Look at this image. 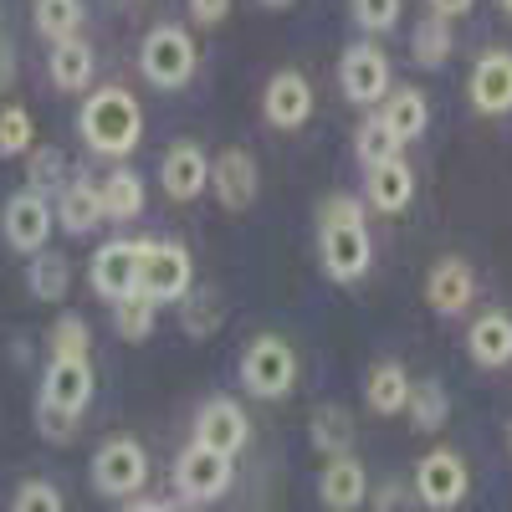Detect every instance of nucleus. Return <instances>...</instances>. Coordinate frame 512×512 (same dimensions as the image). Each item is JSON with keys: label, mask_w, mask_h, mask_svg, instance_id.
Returning a JSON list of instances; mask_svg holds the SVG:
<instances>
[{"label": "nucleus", "mask_w": 512, "mask_h": 512, "mask_svg": "<svg viewBox=\"0 0 512 512\" xmlns=\"http://www.w3.org/2000/svg\"><path fill=\"white\" fill-rule=\"evenodd\" d=\"M77 134L93 154L123 159L144 139V108L128 88H93L88 103H82V113H77Z\"/></svg>", "instance_id": "nucleus-1"}, {"label": "nucleus", "mask_w": 512, "mask_h": 512, "mask_svg": "<svg viewBox=\"0 0 512 512\" xmlns=\"http://www.w3.org/2000/svg\"><path fill=\"white\" fill-rule=\"evenodd\" d=\"M195 36L185 26H154L139 47V72L164 93H180L185 82L195 77Z\"/></svg>", "instance_id": "nucleus-2"}, {"label": "nucleus", "mask_w": 512, "mask_h": 512, "mask_svg": "<svg viewBox=\"0 0 512 512\" xmlns=\"http://www.w3.org/2000/svg\"><path fill=\"white\" fill-rule=\"evenodd\" d=\"M241 384L256 400H282L297 384V354H292L287 338H277V333L251 338L241 349Z\"/></svg>", "instance_id": "nucleus-3"}, {"label": "nucleus", "mask_w": 512, "mask_h": 512, "mask_svg": "<svg viewBox=\"0 0 512 512\" xmlns=\"http://www.w3.org/2000/svg\"><path fill=\"white\" fill-rule=\"evenodd\" d=\"M195 287V262L180 241H144V272H139V292L154 308L164 303H185Z\"/></svg>", "instance_id": "nucleus-4"}, {"label": "nucleus", "mask_w": 512, "mask_h": 512, "mask_svg": "<svg viewBox=\"0 0 512 512\" xmlns=\"http://www.w3.org/2000/svg\"><path fill=\"white\" fill-rule=\"evenodd\" d=\"M318 256L333 282H359L374 267V241L364 221H318Z\"/></svg>", "instance_id": "nucleus-5"}, {"label": "nucleus", "mask_w": 512, "mask_h": 512, "mask_svg": "<svg viewBox=\"0 0 512 512\" xmlns=\"http://www.w3.org/2000/svg\"><path fill=\"white\" fill-rule=\"evenodd\" d=\"M466 492H472V472H466L461 451L436 446V451H425V456L415 461V497L431 507V512H451V507H461Z\"/></svg>", "instance_id": "nucleus-6"}, {"label": "nucleus", "mask_w": 512, "mask_h": 512, "mask_svg": "<svg viewBox=\"0 0 512 512\" xmlns=\"http://www.w3.org/2000/svg\"><path fill=\"white\" fill-rule=\"evenodd\" d=\"M338 88H344V98L359 103V108H379L395 93L390 57H384L374 41H354V47L344 52V62H338Z\"/></svg>", "instance_id": "nucleus-7"}, {"label": "nucleus", "mask_w": 512, "mask_h": 512, "mask_svg": "<svg viewBox=\"0 0 512 512\" xmlns=\"http://www.w3.org/2000/svg\"><path fill=\"white\" fill-rule=\"evenodd\" d=\"M149 482V451L134 436H113L93 456V487L103 497H139Z\"/></svg>", "instance_id": "nucleus-8"}, {"label": "nucleus", "mask_w": 512, "mask_h": 512, "mask_svg": "<svg viewBox=\"0 0 512 512\" xmlns=\"http://www.w3.org/2000/svg\"><path fill=\"white\" fill-rule=\"evenodd\" d=\"M236 482V461L221 456V451H210V446H185L180 461H175V487L185 502H221Z\"/></svg>", "instance_id": "nucleus-9"}, {"label": "nucleus", "mask_w": 512, "mask_h": 512, "mask_svg": "<svg viewBox=\"0 0 512 512\" xmlns=\"http://www.w3.org/2000/svg\"><path fill=\"white\" fill-rule=\"evenodd\" d=\"M139 272H144V241H108L93 251V267H88L93 292L113 308L139 292Z\"/></svg>", "instance_id": "nucleus-10"}, {"label": "nucleus", "mask_w": 512, "mask_h": 512, "mask_svg": "<svg viewBox=\"0 0 512 512\" xmlns=\"http://www.w3.org/2000/svg\"><path fill=\"white\" fill-rule=\"evenodd\" d=\"M0 226H6V241L11 251L21 256H41L52 241V226H57V205L47 195H36V190H21L6 200V216H0Z\"/></svg>", "instance_id": "nucleus-11"}, {"label": "nucleus", "mask_w": 512, "mask_h": 512, "mask_svg": "<svg viewBox=\"0 0 512 512\" xmlns=\"http://www.w3.org/2000/svg\"><path fill=\"white\" fill-rule=\"evenodd\" d=\"M246 441H251V425H246V410L236 400L216 395V400L200 405V415H195V446H210V451H221V456L236 461L246 451Z\"/></svg>", "instance_id": "nucleus-12"}, {"label": "nucleus", "mask_w": 512, "mask_h": 512, "mask_svg": "<svg viewBox=\"0 0 512 512\" xmlns=\"http://www.w3.org/2000/svg\"><path fill=\"white\" fill-rule=\"evenodd\" d=\"M93 364L88 359H52L47 379H41V405H52L72 420H82V410L93 405Z\"/></svg>", "instance_id": "nucleus-13"}, {"label": "nucleus", "mask_w": 512, "mask_h": 512, "mask_svg": "<svg viewBox=\"0 0 512 512\" xmlns=\"http://www.w3.org/2000/svg\"><path fill=\"white\" fill-rule=\"evenodd\" d=\"M466 98H472V108L487 113V118L512 113V52H502V47L482 52L472 77H466Z\"/></svg>", "instance_id": "nucleus-14"}, {"label": "nucleus", "mask_w": 512, "mask_h": 512, "mask_svg": "<svg viewBox=\"0 0 512 512\" xmlns=\"http://www.w3.org/2000/svg\"><path fill=\"white\" fill-rule=\"evenodd\" d=\"M262 113H267L272 128H287V134H292V128H303L313 118V82L297 72V67L272 72L267 93H262Z\"/></svg>", "instance_id": "nucleus-15"}, {"label": "nucleus", "mask_w": 512, "mask_h": 512, "mask_svg": "<svg viewBox=\"0 0 512 512\" xmlns=\"http://www.w3.org/2000/svg\"><path fill=\"white\" fill-rule=\"evenodd\" d=\"M159 185H164L169 200H180V205L195 200V195H205V185H210V159H205V149H200L195 139L169 144L164 159H159Z\"/></svg>", "instance_id": "nucleus-16"}, {"label": "nucleus", "mask_w": 512, "mask_h": 512, "mask_svg": "<svg viewBox=\"0 0 512 512\" xmlns=\"http://www.w3.org/2000/svg\"><path fill=\"white\" fill-rule=\"evenodd\" d=\"M472 297H477L472 262H461V256H441V262L431 267V277H425V303H431L441 318H461L466 308H472Z\"/></svg>", "instance_id": "nucleus-17"}, {"label": "nucleus", "mask_w": 512, "mask_h": 512, "mask_svg": "<svg viewBox=\"0 0 512 512\" xmlns=\"http://www.w3.org/2000/svg\"><path fill=\"white\" fill-rule=\"evenodd\" d=\"M256 159L246 149H221L216 159H210V190H216V200L226 210H246L256 200Z\"/></svg>", "instance_id": "nucleus-18"}, {"label": "nucleus", "mask_w": 512, "mask_h": 512, "mask_svg": "<svg viewBox=\"0 0 512 512\" xmlns=\"http://www.w3.org/2000/svg\"><path fill=\"white\" fill-rule=\"evenodd\" d=\"M364 497H369L364 461L359 456H333L323 466V477H318V502L328 512H354V507H364Z\"/></svg>", "instance_id": "nucleus-19"}, {"label": "nucleus", "mask_w": 512, "mask_h": 512, "mask_svg": "<svg viewBox=\"0 0 512 512\" xmlns=\"http://www.w3.org/2000/svg\"><path fill=\"white\" fill-rule=\"evenodd\" d=\"M108 221V210H103V185L88 180V175H72L67 190L57 195V226L72 231V236H88Z\"/></svg>", "instance_id": "nucleus-20"}, {"label": "nucleus", "mask_w": 512, "mask_h": 512, "mask_svg": "<svg viewBox=\"0 0 512 512\" xmlns=\"http://www.w3.org/2000/svg\"><path fill=\"white\" fill-rule=\"evenodd\" d=\"M466 354L482 369H507L512 364V313L487 308L482 318H472V328H466Z\"/></svg>", "instance_id": "nucleus-21"}, {"label": "nucleus", "mask_w": 512, "mask_h": 512, "mask_svg": "<svg viewBox=\"0 0 512 512\" xmlns=\"http://www.w3.org/2000/svg\"><path fill=\"white\" fill-rule=\"evenodd\" d=\"M384 128L395 134V144L405 149L410 139H420L425 128H431V103H425V93L420 88H395L390 98L379 103V113H374Z\"/></svg>", "instance_id": "nucleus-22"}, {"label": "nucleus", "mask_w": 512, "mask_h": 512, "mask_svg": "<svg viewBox=\"0 0 512 512\" xmlns=\"http://www.w3.org/2000/svg\"><path fill=\"white\" fill-rule=\"evenodd\" d=\"M369 175V210H379V216H400V210L415 200V175H410V164L405 159H390V164H379V169H364Z\"/></svg>", "instance_id": "nucleus-23"}, {"label": "nucleus", "mask_w": 512, "mask_h": 512, "mask_svg": "<svg viewBox=\"0 0 512 512\" xmlns=\"http://www.w3.org/2000/svg\"><path fill=\"white\" fill-rule=\"evenodd\" d=\"M93 47L82 36H72V41H57L52 47V62H47V72H52V88L57 93H88L93 88Z\"/></svg>", "instance_id": "nucleus-24"}, {"label": "nucleus", "mask_w": 512, "mask_h": 512, "mask_svg": "<svg viewBox=\"0 0 512 512\" xmlns=\"http://www.w3.org/2000/svg\"><path fill=\"white\" fill-rule=\"evenodd\" d=\"M410 374L395 364V359H384V364H374L369 369V379H364V400H369V410L374 415H400V410H410Z\"/></svg>", "instance_id": "nucleus-25"}, {"label": "nucleus", "mask_w": 512, "mask_h": 512, "mask_svg": "<svg viewBox=\"0 0 512 512\" xmlns=\"http://www.w3.org/2000/svg\"><path fill=\"white\" fill-rule=\"evenodd\" d=\"M103 185V210H108V221H139L144 216V180H139V169H128V164H118L108 180H98Z\"/></svg>", "instance_id": "nucleus-26"}, {"label": "nucleus", "mask_w": 512, "mask_h": 512, "mask_svg": "<svg viewBox=\"0 0 512 512\" xmlns=\"http://www.w3.org/2000/svg\"><path fill=\"white\" fill-rule=\"evenodd\" d=\"M308 436H313V446L333 461V456H349V446H354V420H349V410H338V405H323V410H313V420H308Z\"/></svg>", "instance_id": "nucleus-27"}, {"label": "nucleus", "mask_w": 512, "mask_h": 512, "mask_svg": "<svg viewBox=\"0 0 512 512\" xmlns=\"http://www.w3.org/2000/svg\"><path fill=\"white\" fill-rule=\"evenodd\" d=\"M67 159H62V149H52V144H41V149H31L26 154V190H36V195H62L67 190Z\"/></svg>", "instance_id": "nucleus-28"}, {"label": "nucleus", "mask_w": 512, "mask_h": 512, "mask_svg": "<svg viewBox=\"0 0 512 512\" xmlns=\"http://www.w3.org/2000/svg\"><path fill=\"white\" fill-rule=\"evenodd\" d=\"M31 21H36V31L52 41H72L77 36V26H82V0H36L31 6Z\"/></svg>", "instance_id": "nucleus-29"}, {"label": "nucleus", "mask_w": 512, "mask_h": 512, "mask_svg": "<svg viewBox=\"0 0 512 512\" xmlns=\"http://www.w3.org/2000/svg\"><path fill=\"white\" fill-rule=\"evenodd\" d=\"M67 262L57 251H41V256H31V272H26V287H31V297H41V303H62L67 297Z\"/></svg>", "instance_id": "nucleus-30"}, {"label": "nucleus", "mask_w": 512, "mask_h": 512, "mask_svg": "<svg viewBox=\"0 0 512 512\" xmlns=\"http://www.w3.org/2000/svg\"><path fill=\"white\" fill-rule=\"evenodd\" d=\"M354 154H359V164L364 169H379V164H390V159H400V144H395V134L384 128L374 113L354 128Z\"/></svg>", "instance_id": "nucleus-31"}, {"label": "nucleus", "mask_w": 512, "mask_h": 512, "mask_svg": "<svg viewBox=\"0 0 512 512\" xmlns=\"http://www.w3.org/2000/svg\"><path fill=\"white\" fill-rule=\"evenodd\" d=\"M410 52H415L420 67H441V62H451V21L425 16V21L410 31Z\"/></svg>", "instance_id": "nucleus-32"}, {"label": "nucleus", "mask_w": 512, "mask_h": 512, "mask_svg": "<svg viewBox=\"0 0 512 512\" xmlns=\"http://www.w3.org/2000/svg\"><path fill=\"white\" fill-rule=\"evenodd\" d=\"M446 415H451V400H446V390L436 379H420L415 390H410V420H415V431H441L446 425Z\"/></svg>", "instance_id": "nucleus-33"}, {"label": "nucleus", "mask_w": 512, "mask_h": 512, "mask_svg": "<svg viewBox=\"0 0 512 512\" xmlns=\"http://www.w3.org/2000/svg\"><path fill=\"white\" fill-rule=\"evenodd\" d=\"M154 303L144 292H134V297H123V303L113 308V328H118V338H128V344H144V338L154 333Z\"/></svg>", "instance_id": "nucleus-34"}, {"label": "nucleus", "mask_w": 512, "mask_h": 512, "mask_svg": "<svg viewBox=\"0 0 512 512\" xmlns=\"http://www.w3.org/2000/svg\"><path fill=\"white\" fill-rule=\"evenodd\" d=\"M31 139H36V128H31V113L26 108H0V159H21L31 154Z\"/></svg>", "instance_id": "nucleus-35"}, {"label": "nucleus", "mask_w": 512, "mask_h": 512, "mask_svg": "<svg viewBox=\"0 0 512 512\" xmlns=\"http://www.w3.org/2000/svg\"><path fill=\"white\" fill-rule=\"evenodd\" d=\"M349 11H354V26L359 31H395L400 26V11H405V0H349Z\"/></svg>", "instance_id": "nucleus-36"}, {"label": "nucleus", "mask_w": 512, "mask_h": 512, "mask_svg": "<svg viewBox=\"0 0 512 512\" xmlns=\"http://www.w3.org/2000/svg\"><path fill=\"white\" fill-rule=\"evenodd\" d=\"M88 349H93L88 323H82V318H57V328H52V359H88Z\"/></svg>", "instance_id": "nucleus-37"}, {"label": "nucleus", "mask_w": 512, "mask_h": 512, "mask_svg": "<svg viewBox=\"0 0 512 512\" xmlns=\"http://www.w3.org/2000/svg\"><path fill=\"white\" fill-rule=\"evenodd\" d=\"M11 512H67V502H62V492H57L52 482L31 477V482H21V487H16Z\"/></svg>", "instance_id": "nucleus-38"}, {"label": "nucleus", "mask_w": 512, "mask_h": 512, "mask_svg": "<svg viewBox=\"0 0 512 512\" xmlns=\"http://www.w3.org/2000/svg\"><path fill=\"white\" fill-rule=\"evenodd\" d=\"M36 431L47 436V441H57V446H67V441H72V431H77V420H72V415H62V410H52V405H41V400H36Z\"/></svg>", "instance_id": "nucleus-39"}, {"label": "nucleus", "mask_w": 512, "mask_h": 512, "mask_svg": "<svg viewBox=\"0 0 512 512\" xmlns=\"http://www.w3.org/2000/svg\"><path fill=\"white\" fill-rule=\"evenodd\" d=\"M221 318H216V303H205V297H195V303L185 308V333H210Z\"/></svg>", "instance_id": "nucleus-40"}, {"label": "nucleus", "mask_w": 512, "mask_h": 512, "mask_svg": "<svg viewBox=\"0 0 512 512\" xmlns=\"http://www.w3.org/2000/svg\"><path fill=\"white\" fill-rule=\"evenodd\" d=\"M226 11H231V0H190V16H195L200 26H216V21H226Z\"/></svg>", "instance_id": "nucleus-41"}, {"label": "nucleus", "mask_w": 512, "mask_h": 512, "mask_svg": "<svg viewBox=\"0 0 512 512\" xmlns=\"http://www.w3.org/2000/svg\"><path fill=\"white\" fill-rule=\"evenodd\" d=\"M425 6H431V16H441V21H456V16L472 11L477 0H425Z\"/></svg>", "instance_id": "nucleus-42"}, {"label": "nucleus", "mask_w": 512, "mask_h": 512, "mask_svg": "<svg viewBox=\"0 0 512 512\" xmlns=\"http://www.w3.org/2000/svg\"><path fill=\"white\" fill-rule=\"evenodd\" d=\"M11 82H16V52L6 47V41H0V93H6Z\"/></svg>", "instance_id": "nucleus-43"}, {"label": "nucleus", "mask_w": 512, "mask_h": 512, "mask_svg": "<svg viewBox=\"0 0 512 512\" xmlns=\"http://www.w3.org/2000/svg\"><path fill=\"white\" fill-rule=\"evenodd\" d=\"M123 512H180V507H169V502H154V497H134Z\"/></svg>", "instance_id": "nucleus-44"}, {"label": "nucleus", "mask_w": 512, "mask_h": 512, "mask_svg": "<svg viewBox=\"0 0 512 512\" xmlns=\"http://www.w3.org/2000/svg\"><path fill=\"white\" fill-rule=\"evenodd\" d=\"M395 507H400V492L384 487V492H379V512H395Z\"/></svg>", "instance_id": "nucleus-45"}, {"label": "nucleus", "mask_w": 512, "mask_h": 512, "mask_svg": "<svg viewBox=\"0 0 512 512\" xmlns=\"http://www.w3.org/2000/svg\"><path fill=\"white\" fill-rule=\"evenodd\" d=\"M502 11H507V21H512V0H502Z\"/></svg>", "instance_id": "nucleus-46"}, {"label": "nucleus", "mask_w": 512, "mask_h": 512, "mask_svg": "<svg viewBox=\"0 0 512 512\" xmlns=\"http://www.w3.org/2000/svg\"><path fill=\"white\" fill-rule=\"evenodd\" d=\"M267 6H292V0H267Z\"/></svg>", "instance_id": "nucleus-47"}, {"label": "nucleus", "mask_w": 512, "mask_h": 512, "mask_svg": "<svg viewBox=\"0 0 512 512\" xmlns=\"http://www.w3.org/2000/svg\"><path fill=\"white\" fill-rule=\"evenodd\" d=\"M507 451H512V425H507Z\"/></svg>", "instance_id": "nucleus-48"}]
</instances>
